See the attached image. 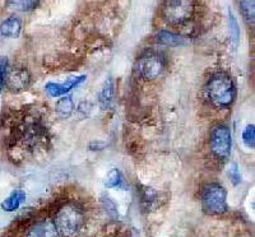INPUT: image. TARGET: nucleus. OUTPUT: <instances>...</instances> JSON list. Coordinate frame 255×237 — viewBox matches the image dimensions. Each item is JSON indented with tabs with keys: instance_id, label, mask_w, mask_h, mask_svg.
<instances>
[{
	"instance_id": "obj_1",
	"label": "nucleus",
	"mask_w": 255,
	"mask_h": 237,
	"mask_svg": "<svg viewBox=\"0 0 255 237\" xmlns=\"http://www.w3.org/2000/svg\"><path fill=\"white\" fill-rule=\"evenodd\" d=\"M206 93L211 104L217 109H227L236 99V88L226 73H216L206 84Z\"/></svg>"
},
{
	"instance_id": "obj_2",
	"label": "nucleus",
	"mask_w": 255,
	"mask_h": 237,
	"mask_svg": "<svg viewBox=\"0 0 255 237\" xmlns=\"http://www.w3.org/2000/svg\"><path fill=\"white\" fill-rule=\"evenodd\" d=\"M84 222V216L82 209L77 204L68 203L61 207L56 213L55 226L59 234L65 237H72L78 234Z\"/></svg>"
},
{
	"instance_id": "obj_3",
	"label": "nucleus",
	"mask_w": 255,
	"mask_h": 237,
	"mask_svg": "<svg viewBox=\"0 0 255 237\" xmlns=\"http://www.w3.org/2000/svg\"><path fill=\"white\" fill-rule=\"evenodd\" d=\"M194 0H165L162 4V17L166 23L181 26L194 14Z\"/></svg>"
},
{
	"instance_id": "obj_4",
	"label": "nucleus",
	"mask_w": 255,
	"mask_h": 237,
	"mask_svg": "<svg viewBox=\"0 0 255 237\" xmlns=\"http://www.w3.org/2000/svg\"><path fill=\"white\" fill-rule=\"evenodd\" d=\"M202 207L206 213L222 214L227 211V190L220 184H208L202 193Z\"/></svg>"
},
{
	"instance_id": "obj_5",
	"label": "nucleus",
	"mask_w": 255,
	"mask_h": 237,
	"mask_svg": "<svg viewBox=\"0 0 255 237\" xmlns=\"http://www.w3.org/2000/svg\"><path fill=\"white\" fill-rule=\"evenodd\" d=\"M232 136L226 125H216L211 131V149L217 158L226 159L231 153Z\"/></svg>"
},
{
	"instance_id": "obj_6",
	"label": "nucleus",
	"mask_w": 255,
	"mask_h": 237,
	"mask_svg": "<svg viewBox=\"0 0 255 237\" xmlns=\"http://www.w3.org/2000/svg\"><path fill=\"white\" fill-rule=\"evenodd\" d=\"M163 70H165V59L157 52H145L138 61V72L140 77L147 81L158 78L159 75H162Z\"/></svg>"
},
{
	"instance_id": "obj_7",
	"label": "nucleus",
	"mask_w": 255,
	"mask_h": 237,
	"mask_svg": "<svg viewBox=\"0 0 255 237\" xmlns=\"http://www.w3.org/2000/svg\"><path fill=\"white\" fill-rule=\"evenodd\" d=\"M31 83V77H29L28 70L24 68H9L8 74L5 79V87L10 92L18 93L27 90Z\"/></svg>"
},
{
	"instance_id": "obj_8",
	"label": "nucleus",
	"mask_w": 255,
	"mask_h": 237,
	"mask_svg": "<svg viewBox=\"0 0 255 237\" xmlns=\"http://www.w3.org/2000/svg\"><path fill=\"white\" fill-rule=\"evenodd\" d=\"M87 79L86 75H79V77H73L69 81L65 82V83H47L45 86V91L49 93V96L51 97H61V96H65L67 93H69L70 91H73L74 88H77L78 86H81L82 83H84Z\"/></svg>"
},
{
	"instance_id": "obj_9",
	"label": "nucleus",
	"mask_w": 255,
	"mask_h": 237,
	"mask_svg": "<svg viewBox=\"0 0 255 237\" xmlns=\"http://www.w3.org/2000/svg\"><path fill=\"white\" fill-rule=\"evenodd\" d=\"M27 237H60L55 223L49 218L38 221L28 230Z\"/></svg>"
},
{
	"instance_id": "obj_10",
	"label": "nucleus",
	"mask_w": 255,
	"mask_h": 237,
	"mask_svg": "<svg viewBox=\"0 0 255 237\" xmlns=\"http://www.w3.org/2000/svg\"><path fill=\"white\" fill-rule=\"evenodd\" d=\"M20 31H22V22L15 15L6 18L0 23V35L3 37L17 38L19 37Z\"/></svg>"
},
{
	"instance_id": "obj_11",
	"label": "nucleus",
	"mask_w": 255,
	"mask_h": 237,
	"mask_svg": "<svg viewBox=\"0 0 255 237\" xmlns=\"http://www.w3.org/2000/svg\"><path fill=\"white\" fill-rule=\"evenodd\" d=\"M114 96H115V86H114L113 79L109 78L108 81L105 82L99 93V102L100 106L102 107V110L111 109L114 104Z\"/></svg>"
},
{
	"instance_id": "obj_12",
	"label": "nucleus",
	"mask_w": 255,
	"mask_h": 237,
	"mask_svg": "<svg viewBox=\"0 0 255 237\" xmlns=\"http://www.w3.org/2000/svg\"><path fill=\"white\" fill-rule=\"evenodd\" d=\"M26 199V194L22 190L13 191L3 203H1V209L5 212H14L20 207L22 202Z\"/></svg>"
},
{
	"instance_id": "obj_13",
	"label": "nucleus",
	"mask_w": 255,
	"mask_h": 237,
	"mask_svg": "<svg viewBox=\"0 0 255 237\" xmlns=\"http://www.w3.org/2000/svg\"><path fill=\"white\" fill-rule=\"evenodd\" d=\"M157 200H158V193L154 189L143 186L140 190V203H142V208L145 212H149L154 206H156Z\"/></svg>"
},
{
	"instance_id": "obj_14",
	"label": "nucleus",
	"mask_w": 255,
	"mask_h": 237,
	"mask_svg": "<svg viewBox=\"0 0 255 237\" xmlns=\"http://www.w3.org/2000/svg\"><path fill=\"white\" fill-rule=\"evenodd\" d=\"M255 0H239V8L243 15L244 20L249 26H254V17H255Z\"/></svg>"
},
{
	"instance_id": "obj_15",
	"label": "nucleus",
	"mask_w": 255,
	"mask_h": 237,
	"mask_svg": "<svg viewBox=\"0 0 255 237\" xmlns=\"http://www.w3.org/2000/svg\"><path fill=\"white\" fill-rule=\"evenodd\" d=\"M156 41L161 45H166V46H180V45L185 44L184 37L179 35H175L172 32L167 31H161L157 35Z\"/></svg>"
},
{
	"instance_id": "obj_16",
	"label": "nucleus",
	"mask_w": 255,
	"mask_h": 237,
	"mask_svg": "<svg viewBox=\"0 0 255 237\" xmlns=\"http://www.w3.org/2000/svg\"><path fill=\"white\" fill-rule=\"evenodd\" d=\"M41 0H6V5L17 12H31L37 8Z\"/></svg>"
},
{
	"instance_id": "obj_17",
	"label": "nucleus",
	"mask_w": 255,
	"mask_h": 237,
	"mask_svg": "<svg viewBox=\"0 0 255 237\" xmlns=\"http://www.w3.org/2000/svg\"><path fill=\"white\" fill-rule=\"evenodd\" d=\"M105 186L108 189H125L124 177H123V174L118 168H113L109 172L106 181H105Z\"/></svg>"
},
{
	"instance_id": "obj_18",
	"label": "nucleus",
	"mask_w": 255,
	"mask_h": 237,
	"mask_svg": "<svg viewBox=\"0 0 255 237\" xmlns=\"http://www.w3.org/2000/svg\"><path fill=\"white\" fill-rule=\"evenodd\" d=\"M56 113L63 118H69L74 111V102L70 97H63L56 102Z\"/></svg>"
},
{
	"instance_id": "obj_19",
	"label": "nucleus",
	"mask_w": 255,
	"mask_h": 237,
	"mask_svg": "<svg viewBox=\"0 0 255 237\" xmlns=\"http://www.w3.org/2000/svg\"><path fill=\"white\" fill-rule=\"evenodd\" d=\"M243 142L248 148H254L255 145V127L254 125H248L243 133Z\"/></svg>"
},
{
	"instance_id": "obj_20",
	"label": "nucleus",
	"mask_w": 255,
	"mask_h": 237,
	"mask_svg": "<svg viewBox=\"0 0 255 237\" xmlns=\"http://www.w3.org/2000/svg\"><path fill=\"white\" fill-rule=\"evenodd\" d=\"M9 70V61L5 56L0 58V93L5 88V79Z\"/></svg>"
},
{
	"instance_id": "obj_21",
	"label": "nucleus",
	"mask_w": 255,
	"mask_h": 237,
	"mask_svg": "<svg viewBox=\"0 0 255 237\" xmlns=\"http://www.w3.org/2000/svg\"><path fill=\"white\" fill-rule=\"evenodd\" d=\"M230 31H231L232 40H234V42H235V44H238L239 36H240V28H239L238 20H236L235 15H234V13L232 12H230Z\"/></svg>"
},
{
	"instance_id": "obj_22",
	"label": "nucleus",
	"mask_w": 255,
	"mask_h": 237,
	"mask_svg": "<svg viewBox=\"0 0 255 237\" xmlns=\"http://www.w3.org/2000/svg\"><path fill=\"white\" fill-rule=\"evenodd\" d=\"M229 175L231 177L232 182H234V185H239L241 182V174H240V170H239L238 165L236 163H232L231 168L229 171Z\"/></svg>"
}]
</instances>
